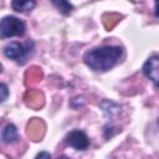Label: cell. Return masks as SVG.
<instances>
[{"mask_svg": "<svg viewBox=\"0 0 159 159\" xmlns=\"http://www.w3.org/2000/svg\"><path fill=\"white\" fill-rule=\"evenodd\" d=\"M123 47L117 45H104L88 50L83 55L84 65L94 72H107L118 65L123 56Z\"/></svg>", "mask_w": 159, "mask_h": 159, "instance_id": "obj_1", "label": "cell"}, {"mask_svg": "<svg viewBox=\"0 0 159 159\" xmlns=\"http://www.w3.org/2000/svg\"><path fill=\"white\" fill-rule=\"evenodd\" d=\"M35 51V42L32 40H27L24 43L12 41L9 42L5 47H4V55L5 57H7L9 60L16 62L17 65H24L27 58L34 53Z\"/></svg>", "mask_w": 159, "mask_h": 159, "instance_id": "obj_2", "label": "cell"}, {"mask_svg": "<svg viewBox=\"0 0 159 159\" xmlns=\"http://www.w3.org/2000/svg\"><path fill=\"white\" fill-rule=\"evenodd\" d=\"M26 32V24L16 16L7 15L4 16L0 21V36L2 40L14 37V36H24Z\"/></svg>", "mask_w": 159, "mask_h": 159, "instance_id": "obj_3", "label": "cell"}, {"mask_svg": "<svg viewBox=\"0 0 159 159\" xmlns=\"http://www.w3.org/2000/svg\"><path fill=\"white\" fill-rule=\"evenodd\" d=\"M66 145L73 148L75 150H86L89 147V138L88 135L81 129H72L70 130L63 138Z\"/></svg>", "mask_w": 159, "mask_h": 159, "instance_id": "obj_4", "label": "cell"}, {"mask_svg": "<svg viewBox=\"0 0 159 159\" xmlns=\"http://www.w3.org/2000/svg\"><path fill=\"white\" fill-rule=\"evenodd\" d=\"M143 75L155 86L159 87V55H152L142 67Z\"/></svg>", "mask_w": 159, "mask_h": 159, "instance_id": "obj_5", "label": "cell"}, {"mask_svg": "<svg viewBox=\"0 0 159 159\" xmlns=\"http://www.w3.org/2000/svg\"><path fill=\"white\" fill-rule=\"evenodd\" d=\"M19 140H20V134L17 132L16 125L12 123L6 124L1 132V143L4 145H10L17 143Z\"/></svg>", "mask_w": 159, "mask_h": 159, "instance_id": "obj_6", "label": "cell"}, {"mask_svg": "<svg viewBox=\"0 0 159 159\" xmlns=\"http://www.w3.org/2000/svg\"><path fill=\"white\" fill-rule=\"evenodd\" d=\"M36 6V0H11V9L16 12H29Z\"/></svg>", "mask_w": 159, "mask_h": 159, "instance_id": "obj_7", "label": "cell"}, {"mask_svg": "<svg viewBox=\"0 0 159 159\" xmlns=\"http://www.w3.org/2000/svg\"><path fill=\"white\" fill-rule=\"evenodd\" d=\"M52 2V5L57 9L58 12H61L65 16H68L72 14V11L75 10V6L72 5V2L70 0H50Z\"/></svg>", "mask_w": 159, "mask_h": 159, "instance_id": "obj_8", "label": "cell"}, {"mask_svg": "<svg viewBox=\"0 0 159 159\" xmlns=\"http://www.w3.org/2000/svg\"><path fill=\"white\" fill-rule=\"evenodd\" d=\"M0 92H1V103H4L7 98V94H9V91H7V86L5 83H1L0 84Z\"/></svg>", "mask_w": 159, "mask_h": 159, "instance_id": "obj_9", "label": "cell"}, {"mask_svg": "<svg viewBox=\"0 0 159 159\" xmlns=\"http://www.w3.org/2000/svg\"><path fill=\"white\" fill-rule=\"evenodd\" d=\"M154 16L159 19V0H154Z\"/></svg>", "mask_w": 159, "mask_h": 159, "instance_id": "obj_10", "label": "cell"}, {"mask_svg": "<svg viewBox=\"0 0 159 159\" xmlns=\"http://www.w3.org/2000/svg\"><path fill=\"white\" fill-rule=\"evenodd\" d=\"M52 155L50 154V153H47V152H41V153H39L37 155H36V158H51Z\"/></svg>", "mask_w": 159, "mask_h": 159, "instance_id": "obj_11", "label": "cell"}, {"mask_svg": "<svg viewBox=\"0 0 159 159\" xmlns=\"http://www.w3.org/2000/svg\"><path fill=\"white\" fill-rule=\"evenodd\" d=\"M158 124H159V117H158Z\"/></svg>", "mask_w": 159, "mask_h": 159, "instance_id": "obj_12", "label": "cell"}]
</instances>
